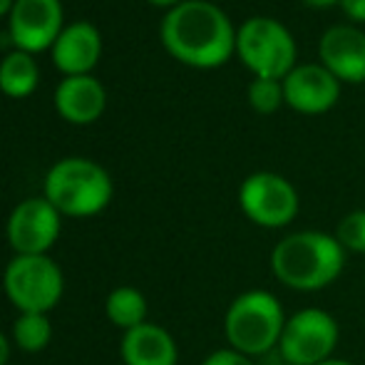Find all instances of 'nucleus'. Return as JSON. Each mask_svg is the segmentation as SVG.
Masks as SVG:
<instances>
[{"mask_svg": "<svg viewBox=\"0 0 365 365\" xmlns=\"http://www.w3.org/2000/svg\"><path fill=\"white\" fill-rule=\"evenodd\" d=\"M162 43L179 63L192 68H219L236 50V30L219 5L187 0L164 15Z\"/></svg>", "mask_w": 365, "mask_h": 365, "instance_id": "nucleus-1", "label": "nucleus"}, {"mask_svg": "<svg viewBox=\"0 0 365 365\" xmlns=\"http://www.w3.org/2000/svg\"><path fill=\"white\" fill-rule=\"evenodd\" d=\"M346 249L333 234L316 229L289 234L271 251V274L298 293H316L336 284L346 269Z\"/></svg>", "mask_w": 365, "mask_h": 365, "instance_id": "nucleus-2", "label": "nucleus"}, {"mask_svg": "<svg viewBox=\"0 0 365 365\" xmlns=\"http://www.w3.org/2000/svg\"><path fill=\"white\" fill-rule=\"evenodd\" d=\"M284 326V306L274 293L264 289L239 293L224 313L226 343H229V348L249 358L276 351Z\"/></svg>", "mask_w": 365, "mask_h": 365, "instance_id": "nucleus-3", "label": "nucleus"}, {"mask_svg": "<svg viewBox=\"0 0 365 365\" xmlns=\"http://www.w3.org/2000/svg\"><path fill=\"white\" fill-rule=\"evenodd\" d=\"M112 179L92 159H60L45 177V199L65 217H95L112 202Z\"/></svg>", "mask_w": 365, "mask_h": 365, "instance_id": "nucleus-4", "label": "nucleus"}, {"mask_svg": "<svg viewBox=\"0 0 365 365\" xmlns=\"http://www.w3.org/2000/svg\"><path fill=\"white\" fill-rule=\"evenodd\" d=\"M236 53L256 77L284 80L296 63V43L289 28L264 15L249 18L236 30Z\"/></svg>", "mask_w": 365, "mask_h": 365, "instance_id": "nucleus-5", "label": "nucleus"}, {"mask_svg": "<svg viewBox=\"0 0 365 365\" xmlns=\"http://www.w3.org/2000/svg\"><path fill=\"white\" fill-rule=\"evenodd\" d=\"M3 289L20 313H48L63 298L65 279L48 254L15 256L3 274Z\"/></svg>", "mask_w": 365, "mask_h": 365, "instance_id": "nucleus-6", "label": "nucleus"}, {"mask_svg": "<svg viewBox=\"0 0 365 365\" xmlns=\"http://www.w3.org/2000/svg\"><path fill=\"white\" fill-rule=\"evenodd\" d=\"M341 338L338 321L323 308H301L286 318L279 356L289 365H318L333 358Z\"/></svg>", "mask_w": 365, "mask_h": 365, "instance_id": "nucleus-7", "label": "nucleus"}, {"mask_svg": "<svg viewBox=\"0 0 365 365\" xmlns=\"http://www.w3.org/2000/svg\"><path fill=\"white\" fill-rule=\"evenodd\" d=\"M239 207L251 224L261 229H284L298 217L296 187L274 172H256L239 187Z\"/></svg>", "mask_w": 365, "mask_h": 365, "instance_id": "nucleus-8", "label": "nucleus"}, {"mask_svg": "<svg viewBox=\"0 0 365 365\" xmlns=\"http://www.w3.org/2000/svg\"><path fill=\"white\" fill-rule=\"evenodd\" d=\"M63 214L45 197L25 199L13 209L5 226L8 244L18 256H43L53 249L60 236Z\"/></svg>", "mask_w": 365, "mask_h": 365, "instance_id": "nucleus-9", "label": "nucleus"}, {"mask_svg": "<svg viewBox=\"0 0 365 365\" xmlns=\"http://www.w3.org/2000/svg\"><path fill=\"white\" fill-rule=\"evenodd\" d=\"M10 40L23 53H40L53 48L63 33L60 0H15L10 10Z\"/></svg>", "mask_w": 365, "mask_h": 365, "instance_id": "nucleus-10", "label": "nucleus"}, {"mask_svg": "<svg viewBox=\"0 0 365 365\" xmlns=\"http://www.w3.org/2000/svg\"><path fill=\"white\" fill-rule=\"evenodd\" d=\"M286 102L303 115H323L338 102L341 80L323 65H301L284 77Z\"/></svg>", "mask_w": 365, "mask_h": 365, "instance_id": "nucleus-11", "label": "nucleus"}, {"mask_svg": "<svg viewBox=\"0 0 365 365\" xmlns=\"http://www.w3.org/2000/svg\"><path fill=\"white\" fill-rule=\"evenodd\" d=\"M321 63L341 82H365V35L351 25L326 30L318 43Z\"/></svg>", "mask_w": 365, "mask_h": 365, "instance_id": "nucleus-12", "label": "nucleus"}, {"mask_svg": "<svg viewBox=\"0 0 365 365\" xmlns=\"http://www.w3.org/2000/svg\"><path fill=\"white\" fill-rule=\"evenodd\" d=\"M120 353L125 365H177L179 361L177 341L157 323H142L125 331Z\"/></svg>", "mask_w": 365, "mask_h": 365, "instance_id": "nucleus-13", "label": "nucleus"}, {"mask_svg": "<svg viewBox=\"0 0 365 365\" xmlns=\"http://www.w3.org/2000/svg\"><path fill=\"white\" fill-rule=\"evenodd\" d=\"M102 53V40L95 25L75 23L60 33L53 45V63L68 77L87 75L97 65Z\"/></svg>", "mask_w": 365, "mask_h": 365, "instance_id": "nucleus-14", "label": "nucleus"}, {"mask_svg": "<svg viewBox=\"0 0 365 365\" xmlns=\"http://www.w3.org/2000/svg\"><path fill=\"white\" fill-rule=\"evenodd\" d=\"M55 107L73 125H90L105 112V87L90 75H73L60 82Z\"/></svg>", "mask_w": 365, "mask_h": 365, "instance_id": "nucleus-15", "label": "nucleus"}, {"mask_svg": "<svg viewBox=\"0 0 365 365\" xmlns=\"http://www.w3.org/2000/svg\"><path fill=\"white\" fill-rule=\"evenodd\" d=\"M38 85V65L30 53L13 50L0 63V90L10 97H28Z\"/></svg>", "mask_w": 365, "mask_h": 365, "instance_id": "nucleus-16", "label": "nucleus"}, {"mask_svg": "<svg viewBox=\"0 0 365 365\" xmlns=\"http://www.w3.org/2000/svg\"><path fill=\"white\" fill-rule=\"evenodd\" d=\"M105 313L117 328L132 331V328L147 323V298L145 293L132 289V286H120L107 296Z\"/></svg>", "mask_w": 365, "mask_h": 365, "instance_id": "nucleus-17", "label": "nucleus"}, {"mask_svg": "<svg viewBox=\"0 0 365 365\" xmlns=\"http://www.w3.org/2000/svg\"><path fill=\"white\" fill-rule=\"evenodd\" d=\"M15 346L25 353H40L53 341V323L48 313H20L13 326Z\"/></svg>", "mask_w": 365, "mask_h": 365, "instance_id": "nucleus-18", "label": "nucleus"}, {"mask_svg": "<svg viewBox=\"0 0 365 365\" xmlns=\"http://www.w3.org/2000/svg\"><path fill=\"white\" fill-rule=\"evenodd\" d=\"M249 102L259 115H274V112L286 102L284 80L256 77V80L249 85Z\"/></svg>", "mask_w": 365, "mask_h": 365, "instance_id": "nucleus-19", "label": "nucleus"}, {"mask_svg": "<svg viewBox=\"0 0 365 365\" xmlns=\"http://www.w3.org/2000/svg\"><path fill=\"white\" fill-rule=\"evenodd\" d=\"M333 236L346 249V254H365V209L346 214L338 221Z\"/></svg>", "mask_w": 365, "mask_h": 365, "instance_id": "nucleus-20", "label": "nucleus"}, {"mask_svg": "<svg viewBox=\"0 0 365 365\" xmlns=\"http://www.w3.org/2000/svg\"><path fill=\"white\" fill-rule=\"evenodd\" d=\"M202 365H256L254 358L244 356V353L234 351V348H219V351L209 353Z\"/></svg>", "mask_w": 365, "mask_h": 365, "instance_id": "nucleus-21", "label": "nucleus"}, {"mask_svg": "<svg viewBox=\"0 0 365 365\" xmlns=\"http://www.w3.org/2000/svg\"><path fill=\"white\" fill-rule=\"evenodd\" d=\"M341 5L351 20L365 23V0H341Z\"/></svg>", "mask_w": 365, "mask_h": 365, "instance_id": "nucleus-22", "label": "nucleus"}, {"mask_svg": "<svg viewBox=\"0 0 365 365\" xmlns=\"http://www.w3.org/2000/svg\"><path fill=\"white\" fill-rule=\"evenodd\" d=\"M8 358H10V343H8V338L0 333V365H8Z\"/></svg>", "mask_w": 365, "mask_h": 365, "instance_id": "nucleus-23", "label": "nucleus"}, {"mask_svg": "<svg viewBox=\"0 0 365 365\" xmlns=\"http://www.w3.org/2000/svg\"><path fill=\"white\" fill-rule=\"evenodd\" d=\"M149 3H154V5H162V8H177V5L187 3V0H149Z\"/></svg>", "mask_w": 365, "mask_h": 365, "instance_id": "nucleus-24", "label": "nucleus"}, {"mask_svg": "<svg viewBox=\"0 0 365 365\" xmlns=\"http://www.w3.org/2000/svg\"><path fill=\"white\" fill-rule=\"evenodd\" d=\"M13 5H15V0H0V18H3V15H10Z\"/></svg>", "mask_w": 365, "mask_h": 365, "instance_id": "nucleus-25", "label": "nucleus"}, {"mask_svg": "<svg viewBox=\"0 0 365 365\" xmlns=\"http://www.w3.org/2000/svg\"><path fill=\"white\" fill-rule=\"evenodd\" d=\"M318 365H353L351 361H346V358H328V361H323V363H318Z\"/></svg>", "mask_w": 365, "mask_h": 365, "instance_id": "nucleus-26", "label": "nucleus"}, {"mask_svg": "<svg viewBox=\"0 0 365 365\" xmlns=\"http://www.w3.org/2000/svg\"><path fill=\"white\" fill-rule=\"evenodd\" d=\"M308 5H316V8H323V5H333V3H341V0H306Z\"/></svg>", "mask_w": 365, "mask_h": 365, "instance_id": "nucleus-27", "label": "nucleus"}]
</instances>
